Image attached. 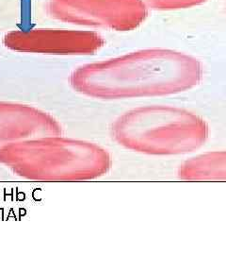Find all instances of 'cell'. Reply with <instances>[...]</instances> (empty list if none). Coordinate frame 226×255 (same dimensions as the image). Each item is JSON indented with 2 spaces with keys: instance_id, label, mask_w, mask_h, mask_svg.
Segmentation results:
<instances>
[{
  "instance_id": "7a4b0ae2",
  "label": "cell",
  "mask_w": 226,
  "mask_h": 255,
  "mask_svg": "<svg viewBox=\"0 0 226 255\" xmlns=\"http://www.w3.org/2000/svg\"><path fill=\"white\" fill-rule=\"evenodd\" d=\"M0 163L20 177L46 182L93 180L108 173L112 164L103 147L60 135L5 146L0 151Z\"/></svg>"
},
{
  "instance_id": "6da1fadb",
  "label": "cell",
  "mask_w": 226,
  "mask_h": 255,
  "mask_svg": "<svg viewBox=\"0 0 226 255\" xmlns=\"http://www.w3.org/2000/svg\"><path fill=\"white\" fill-rule=\"evenodd\" d=\"M203 74L201 63L190 55L152 48L80 66L69 82L88 97L125 100L187 91L199 84Z\"/></svg>"
},
{
  "instance_id": "5b68a950",
  "label": "cell",
  "mask_w": 226,
  "mask_h": 255,
  "mask_svg": "<svg viewBox=\"0 0 226 255\" xmlns=\"http://www.w3.org/2000/svg\"><path fill=\"white\" fill-rule=\"evenodd\" d=\"M10 50L47 55H90L98 51L105 41L98 33L62 28L13 30L3 38Z\"/></svg>"
},
{
  "instance_id": "ba28073f",
  "label": "cell",
  "mask_w": 226,
  "mask_h": 255,
  "mask_svg": "<svg viewBox=\"0 0 226 255\" xmlns=\"http://www.w3.org/2000/svg\"><path fill=\"white\" fill-rule=\"evenodd\" d=\"M145 6L155 9H184L202 4L208 0H142Z\"/></svg>"
},
{
  "instance_id": "277c9868",
  "label": "cell",
  "mask_w": 226,
  "mask_h": 255,
  "mask_svg": "<svg viewBox=\"0 0 226 255\" xmlns=\"http://www.w3.org/2000/svg\"><path fill=\"white\" fill-rule=\"evenodd\" d=\"M50 17L64 23L128 31L147 16L142 0H45Z\"/></svg>"
},
{
  "instance_id": "52a82bcc",
  "label": "cell",
  "mask_w": 226,
  "mask_h": 255,
  "mask_svg": "<svg viewBox=\"0 0 226 255\" xmlns=\"http://www.w3.org/2000/svg\"><path fill=\"white\" fill-rule=\"evenodd\" d=\"M178 177L190 181L226 180V151H216L191 158L178 169Z\"/></svg>"
},
{
  "instance_id": "3957f363",
  "label": "cell",
  "mask_w": 226,
  "mask_h": 255,
  "mask_svg": "<svg viewBox=\"0 0 226 255\" xmlns=\"http://www.w3.org/2000/svg\"><path fill=\"white\" fill-rule=\"evenodd\" d=\"M112 137L119 145L145 154H186L206 143L208 126L186 110L148 106L120 117L112 126Z\"/></svg>"
},
{
  "instance_id": "8992f818",
  "label": "cell",
  "mask_w": 226,
  "mask_h": 255,
  "mask_svg": "<svg viewBox=\"0 0 226 255\" xmlns=\"http://www.w3.org/2000/svg\"><path fill=\"white\" fill-rule=\"evenodd\" d=\"M62 132L61 124L44 111L19 103L0 102V151L21 141L58 136Z\"/></svg>"
}]
</instances>
